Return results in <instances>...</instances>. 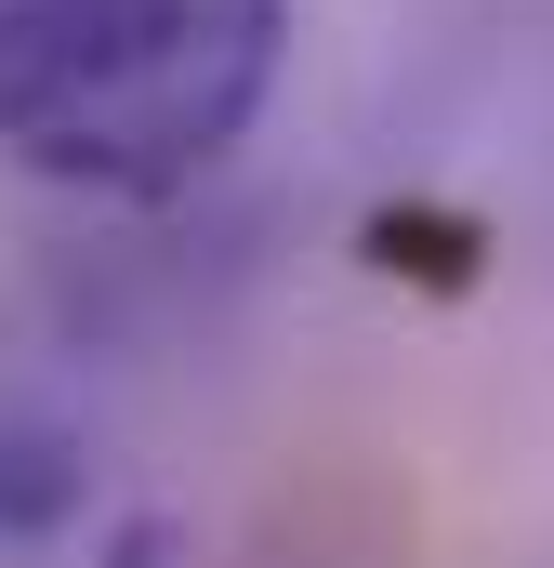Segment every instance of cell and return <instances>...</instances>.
I'll use <instances>...</instances> for the list:
<instances>
[{"mask_svg":"<svg viewBox=\"0 0 554 568\" xmlns=\"http://www.w3.org/2000/svg\"><path fill=\"white\" fill-rule=\"evenodd\" d=\"M290 67V0H0V159L66 199L212 185Z\"/></svg>","mask_w":554,"mask_h":568,"instance_id":"obj_1","label":"cell"},{"mask_svg":"<svg viewBox=\"0 0 554 568\" xmlns=\"http://www.w3.org/2000/svg\"><path fill=\"white\" fill-rule=\"evenodd\" d=\"M80 503H93V449L40 410H13L0 424V542H66Z\"/></svg>","mask_w":554,"mask_h":568,"instance_id":"obj_2","label":"cell"},{"mask_svg":"<svg viewBox=\"0 0 554 568\" xmlns=\"http://www.w3.org/2000/svg\"><path fill=\"white\" fill-rule=\"evenodd\" d=\"M93 568H198V529H185L172 503H133V516L93 529Z\"/></svg>","mask_w":554,"mask_h":568,"instance_id":"obj_3","label":"cell"}]
</instances>
